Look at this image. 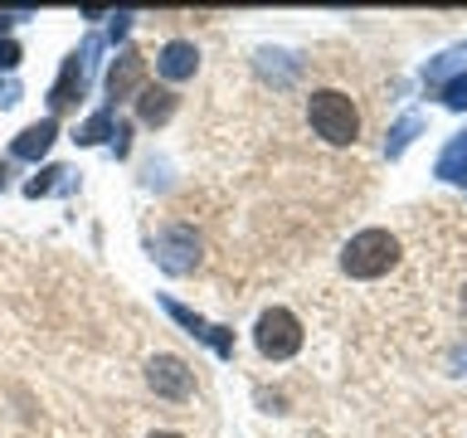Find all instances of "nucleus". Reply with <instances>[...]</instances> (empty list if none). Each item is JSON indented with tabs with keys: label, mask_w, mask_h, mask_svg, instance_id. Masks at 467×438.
Listing matches in <instances>:
<instances>
[{
	"label": "nucleus",
	"mask_w": 467,
	"mask_h": 438,
	"mask_svg": "<svg viewBox=\"0 0 467 438\" xmlns=\"http://www.w3.org/2000/svg\"><path fill=\"white\" fill-rule=\"evenodd\" d=\"M306 122H312V131L321 141H331V146H350L360 137L356 102H350L346 93H336V88H321V93L306 98Z\"/></svg>",
	"instance_id": "obj_1"
},
{
	"label": "nucleus",
	"mask_w": 467,
	"mask_h": 438,
	"mask_svg": "<svg viewBox=\"0 0 467 438\" xmlns=\"http://www.w3.org/2000/svg\"><path fill=\"white\" fill-rule=\"evenodd\" d=\"M394 263H400V239L389 229H360L341 254V268L350 277H385Z\"/></svg>",
	"instance_id": "obj_2"
},
{
	"label": "nucleus",
	"mask_w": 467,
	"mask_h": 438,
	"mask_svg": "<svg viewBox=\"0 0 467 438\" xmlns=\"http://www.w3.org/2000/svg\"><path fill=\"white\" fill-rule=\"evenodd\" d=\"M254 341L268 360H287V356L302 350V321L292 317L287 307H268V312L258 317V327H254Z\"/></svg>",
	"instance_id": "obj_3"
},
{
	"label": "nucleus",
	"mask_w": 467,
	"mask_h": 438,
	"mask_svg": "<svg viewBox=\"0 0 467 438\" xmlns=\"http://www.w3.org/2000/svg\"><path fill=\"white\" fill-rule=\"evenodd\" d=\"M146 385H151L161 400H190L195 370H190L181 356H151V365H146Z\"/></svg>",
	"instance_id": "obj_4"
},
{
	"label": "nucleus",
	"mask_w": 467,
	"mask_h": 438,
	"mask_svg": "<svg viewBox=\"0 0 467 438\" xmlns=\"http://www.w3.org/2000/svg\"><path fill=\"white\" fill-rule=\"evenodd\" d=\"M156 263L166 273H190L200 263V239H195V229H185V224H175L166 229L156 239Z\"/></svg>",
	"instance_id": "obj_5"
},
{
	"label": "nucleus",
	"mask_w": 467,
	"mask_h": 438,
	"mask_svg": "<svg viewBox=\"0 0 467 438\" xmlns=\"http://www.w3.org/2000/svg\"><path fill=\"white\" fill-rule=\"evenodd\" d=\"M156 68H161V78L181 83V78H190V73L200 68V49H195V44H190V39H171L166 49H161Z\"/></svg>",
	"instance_id": "obj_6"
},
{
	"label": "nucleus",
	"mask_w": 467,
	"mask_h": 438,
	"mask_svg": "<svg viewBox=\"0 0 467 438\" xmlns=\"http://www.w3.org/2000/svg\"><path fill=\"white\" fill-rule=\"evenodd\" d=\"M141 68H146V58H141L137 49H122V54H117V64L108 68V98H112V102L127 98L131 88L141 83Z\"/></svg>",
	"instance_id": "obj_7"
},
{
	"label": "nucleus",
	"mask_w": 467,
	"mask_h": 438,
	"mask_svg": "<svg viewBox=\"0 0 467 438\" xmlns=\"http://www.w3.org/2000/svg\"><path fill=\"white\" fill-rule=\"evenodd\" d=\"M54 137H58V122H54V117H44V122L25 127L20 137H15V146H10V151L20 156V161H39V156L54 146Z\"/></svg>",
	"instance_id": "obj_8"
},
{
	"label": "nucleus",
	"mask_w": 467,
	"mask_h": 438,
	"mask_svg": "<svg viewBox=\"0 0 467 438\" xmlns=\"http://www.w3.org/2000/svg\"><path fill=\"white\" fill-rule=\"evenodd\" d=\"M137 112H141L146 127H161V122H166V117L175 112V93H171V88H141Z\"/></svg>",
	"instance_id": "obj_9"
},
{
	"label": "nucleus",
	"mask_w": 467,
	"mask_h": 438,
	"mask_svg": "<svg viewBox=\"0 0 467 438\" xmlns=\"http://www.w3.org/2000/svg\"><path fill=\"white\" fill-rule=\"evenodd\" d=\"M78 93H83V58L73 54L68 64H64V73H58L49 102H54V108H68V102H78Z\"/></svg>",
	"instance_id": "obj_10"
},
{
	"label": "nucleus",
	"mask_w": 467,
	"mask_h": 438,
	"mask_svg": "<svg viewBox=\"0 0 467 438\" xmlns=\"http://www.w3.org/2000/svg\"><path fill=\"white\" fill-rule=\"evenodd\" d=\"M462 166H467V137L448 146V156L438 161V175H448V181H462Z\"/></svg>",
	"instance_id": "obj_11"
},
{
	"label": "nucleus",
	"mask_w": 467,
	"mask_h": 438,
	"mask_svg": "<svg viewBox=\"0 0 467 438\" xmlns=\"http://www.w3.org/2000/svg\"><path fill=\"white\" fill-rule=\"evenodd\" d=\"M102 137H112V112H98V117H88V122H83V131H78V141H83V146H93V141H102Z\"/></svg>",
	"instance_id": "obj_12"
},
{
	"label": "nucleus",
	"mask_w": 467,
	"mask_h": 438,
	"mask_svg": "<svg viewBox=\"0 0 467 438\" xmlns=\"http://www.w3.org/2000/svg\"><path fill=\"white\" fill-rule=\"evenodd\" d=\"M443 102H448V108H467V73H462V78H452V83L443 88Z\"/></svg>",
	"instance_id": "obj_13"
},
{
	"label": "nucleus",
	"mask_w": 467,
	"mask_h": 438,
	"mask_svg": "<svg viewBox=\"0 0 467 438\" xmlns=\"http://www.w3.org/2000/svg\"><path fill=\"white\" fill-rule=\"evenodd\" d=\"M54 175H64V171H58V166H49V171H44V175H35V181H29L25 190H29V195H44V190L54 185Z\"/></svg>",
	"instance_id": "obj_14"
},
{
	"label": "nucleus",
	"mask_w": 467,
	"mask_h": 438,
	"mask_svg": "<svg viewBox=\"0 0 467 438\" xmlns=\"http://www.w3.org/2000/svg\"><path fill=\"white\" fill-rule=\"evenodd\" d=\"M20 64V44L15 39H0V68H15Z\"/></svg>",
	"instance_id": "obj_15"
},
{
	"label": "nucleus",
	"mask_w": 467,
	"mask_h": 438,
	"mask_svg": "<svg viewBox=\"0 0 467 438\" xmlns=\"http://www.w3.org/2000/svg\"><path fill=\"white\" fill-rule=\"evenodd\" d=\"M5 29H10V20H5V15H0V35H5Z\"/></svg>",
	"instance_id": "obj_16"
},
{
	"label": "nucleus",
	"mask_w": 467,
	"mask_h": 438,
	"mask_svg": "<svg viewBox=\"0 0 467 438\" xmlns=\"http://www.w3.org/2000/svg\"><path fill=\"white\" fill-rule=\"evenodd\" d=\"M151 438H181V433H151Z\"/></svg>",
	"instance_id": "obj_17"
},
{
	"label": "nucleus",
	"mask_w": 467,
	"mask_h": 438,
	"mask_svg": "<svg viewBox=\"0 0 467 438\" xmlns=\"http://www.w3.org/2000/svg\"><path fill=\"white\" fill-rule=\"evenodd\" d=\"M462 317H467V287H462Z\"/></svg>",
	"instance_id": "obj_18"
},
{
	"label": "nucleus",
	"mask_w": 467,
	"mask_h": 438,
	"mask_svg": "<svg viewBox=\"0 0 467 438\" xmlns=\"http://www.w3.org/2000/svg\"><path fill=\"white\" fill-rule=\"evenodd\" d=\"M0 185H5V166H0Z\"/></svg>",
	"instance_id": "obj_19"
}]
</instances>
